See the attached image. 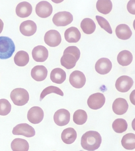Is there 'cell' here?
<instances>
[{"instance_id": "1", "label": "cell", "mask_w": 135, "mask_h": 151, "mask_svg": "<svg viewBox=\"0 0 135 151\" xmlns=\"http://www.w3.org/2000/svg\"><path fill=\"white\" fill-rule=\"evenodd\" d=\"M102 142V137L96 131H87L82 136L81 145L82 148L88 151H94L99 148Z\"/></svg>"}, {"instance_id": "2", "label": "cell", "mask_w": 135, "mask_h": 151, "mask_svg": "<svg viewBox=\"0 0 135 151\" xmlns=\"http://www.w3.org/2000/svg\"><path fill=\"white\" fill-rule=\"evenodd\" d=\"M80 55L81 52L76 46H70L67 47L60 60L61 65L66 69H72L75 67Z\"/></svg>"}, {"instance_id": "3", "label": "cell", "mask_w": 135, "mask_h": 151, "mask_svg": "<svg viewBox=\"0 0 135 151\" xmlns=\"http://www.w3.org/2000/svg\"><path fill=\"white\" fill-rule=\"evenodd\" d=\"M15 45L12 39L6 37H0V59L11 58L15 51Z\"/></svg>"}, {"instance_id": "4", "label": "cell", "mask_w": 135, "mask_h": 151, "mask_svg": "<svg viewBox=\"0 0 135 151\" xmlns=\"http://www.w3.org/2000/svg\"><path fill=\"white\" fill-rule=\"evenodd\" d=\"M10 98L14 104L18 106L25 105L30 99V96L27 91L24 88L14 89L10 93Z\"/></svg>"}, {"instance_id": "5", "label": "cell", "mask_w": 135, "mask_h": 151, "mask_svg": "<svg viewBox=\"0 0 135 151\" xmlns=\"http://www.w3.org/2000/svg\"><path fill=\"white\" fill-rule=\"evenodd\" d=\"M73 16L68 12H60L56 14L52 18L54 25L58 27L66 26L73 21Z\"/></svg>"}, {"instance_id": "6", "label": "cell", "mask_w": 135, "mask_h": 151, "mask_svg": "<svg viewBox=\"0 0 135 151\" xmlns=\"http://www.w3.org/2000/svg\"><path fill=\"white\" fill-rule=\"evenodd\" d=\"M13 134L15 135H22L27 138L32 137L35 135V131L33 127L27 124H18L14 127Z\"/></svg>"}, {"instance_id": "7", "label": "cell", "mask_w": 135, "mask_h": 151, "mask_svg": "<svg viewBox=\"0 0 135 151\" xmlns=\"http://www.w3.org/2000/svg\"><path fill=\"white\" fill-rule=\"evenodd\" d=\"M105 102V98L103 94L97 93L90 96L87 101V104L91 109L96 110L101 109Z\"/></svg>"}, {"instance_id": "8", "label": "cell", "mask_w": 135, "mask_h": 151, "mask_svg": "<svg viewBox=\"0 0 135 151\" xmlns=\"http://www.w3.org/2000/svg\"><path fill=\"white\" fill-rule=\"evenodd\" d=\"M44 40L45 43L50 47H56L61 43V35L56 30H50L45 34Z\"/></svg>"}, {"instance_id": "9", "label": "cell", "mask_w": 135, "mask_h": 151, "mask_svg": "<svg viewBox=\"0 0 135 151\" xmlns=\"http://www.w3.org/2000/svg\"><path fill=\"white\" fill-rule=\"evenodd\" d=\"M44 117L43 109L38 106H33L28 111L27 118L30 123L37 124L41 122Z\"/></svg>"}, {"instance_id": "10", "label": "cell", "mask_w": 135, "mask_h": 151, "mask_svg": "<svg viewBox=\"0 0 135 151\" xmlns=\"http://www.w3.org/2000/svg\"><path fill=\"white\" fill-rule=\"evenodd\" d=\"M69 82L74 88L80 89L85 84V76L84 73L80 71H74L70 75Z\"/></svg>"}, {"instance_id": "11", "label": "cell", "mask_w": 135, "mask_h": 151, "mask_svg": "<svg viewBox=\"0 0 135 151\" xmlns=\"http://www.w3.org/2000/svg\"><path fill=\"white\" fill-rule=\"evenodd\" d=\"M134 84L132 78L127 76H123L118 78L116 83L115 87L117 90L122 93L129 91Z\"/></svg>"}, {"instance_id": "12", "label": "cell", "mask_w": 135, "mask_h": 151, "mask_svg": "<svg viewBox=\"0 0 135 151\" xmlns=\"http://www.w3.org/2000/svg\"><path fill=\"white\" fill-rule=\"evenodd\" d=\"M53 120L54 122L58 126H65L69 122L70 113L66 109H60L55 113Z\"/></svg>"}, {"instance_id": "13", "label": "cell", "mask_w": 135, "mask_h": 151, "mask_svg": "<svg viewBox=\"0 0 135 151\" xmlns=\"http://www.w3.org/2000/svg\"><path fill=\"white\" fill-rule=\"evenodd\" d=\"M36 14L41 18H45L49 17L53 12L52 5L46 1H42L36 5Z\"/></svg>"}, {"instance_id": "14", "label": "cell", "mask_w": 135, "mask_h": 151, "mask_svg": "<svg viewBox=\"0 0 135 151\" xmlns=\"http://www.w3.org/2000/svg\"><path fill=\"white\" fill-rule=\"evenodd\" d=\"M112 68V63L109 59L102 58L97 61L95 69L99 74L105 75L109 73Z\"/></svg>"}, {"instance_id": "15", "label": "cell", "mask_w": 135, "mask_h": 151, "mask_svg": "<svg viewBox=\"0 0 135 151\" xmlns=\"http://www.w3.org/2000/svg\"><path fill=\"white\" fill-rule=\"evenodd\" d=\"M32 55L33 60L36 62H43L48 58V52L45 46L39 45L33 48Z\"/></svg>"}, {"instance_id": "16", "label": "cell", "mask_w": 135, "mask_h": 151, "mask_svg": "<svg viewBox=\"0 0 135 151\" xmlns=\"http://www.w3.org/2000/svg\"><path fill=\"white\" fill-rule=\"evenodd\" d=\"M37 30V25L32 20H27L23 22L19 27L21 33L27 37L33 35L35 33Z\"/></svg>"}, {"instance_id": "17", "label": "cell", "mask_w": 135, "mask_h": 151, "mask_svg": "<svg viewBox=\"0 0 135 151\" xmlns=\"http://www.w3.org/2000/svg\"><path fill=\"white\" fill-rule=\"evenodd\" d=\"M129 104L126 100L124 99L117 98L113 103V111L116 114L122 115L127 111L129 109Z\"/></svg>"}, {"instance_id": "18", "label": "cell", "mask_w": 135, "mask_h": 151, "mask_svg": "<svg viewBox=\"0 0 135 151\" xmlns=\"http://www.w3.org/2000/svg\"><path fill=\"white\" fill-rule=\"evenodd\" d=\"M47 75L48 70L45 66H36L31 70V77L37 82L44 81L47 77Z\"/></svg>"}, {"instance_id": "19", "label": "cell", "mask_w": 135, "mask_h": 151, "mask_svg": "<svg viewBox=\"0 0 135 151\" xmlns=\"http://www.w3.org/2000/svg\"><path fill=\"white\" fill-rule=\"evenodd\" d=\"M32 6L27 2H21L16 6V12L18 17L25 18L29 17L32 12Z\"/></svg>"}, {"instance_id": "20", "label": "cell", "mask_w": 135, "mask_h": 151, "mask_svg": "<svg viewBox=\"0 0 135 151\" xmlns=\"http://www.w3.org/2000/svg\"><path fill=\"white\" fill-rule=\"evenodd\" d=\"M65 39L69 43L78 42L81 38V33L77 28L72 27L67 29L64 33Z\"/></svg>"}, {"instance_id": "21", "label": "cell", "mask_w": 135, "mask_h": 151, "mask_svg": "<svg viewBox=\"0 0 135 151\" xmlns=\"http://www.w3.org/2000/svg\"><path fill=\"white\" fill-rule=\"evenodd\" d=\"M115 33L118 39L123 40L130 39L132 34V31L130 27L125 24L118 25L115 30Z\"/></svg>"}, {"instance_id": "22", "label": "cell", "mask_w": 135, "mask_h": 151, "mask_svg": "<svg viewBox=\"0 0 135 151\" xmlns=\"http://www.w3.org/2000/svg\"><path fill=\"white\" fill-rule=\"evenodd\" d=\"M50 78L51 81L57 84H61L66 78V72L61 68H54L51 72Z\"/></svg>"}, {"instance_id": "23", "label": "cell", "mask_w": 135, "mask_h": 151, "mask_svg": "<svg viewBox=\"0 0 135 151\" xmlns=\"http://www.w3.org/2000/svg\"><path fill=\"white\" fill-rule=\"evenodd\" d=\"M61 138L63 142L67 145L73 143L77 138L76 131L71 127L65 129L61 133Z\"/></svg>"}, {"instance_id": "24", "label": "cell", "mask_w": 135, "mask_h": 151, "mask_svg": "<svg viewBox=\"0 0 135 151\" xmlns=\"http://www.w3.org/2000/svg\"><path fill=\"white\" fill-rule=\"evenodd\" d=\"M11 147L13 151H28L30 146L26 140L17 138L12 142Z\"/></svg>"}, {"instance_id": "25", "label": "cell", "mask_w": 135, "mask_h": 151, "mask_svg": "<svg viewBox=\"0 0 135 151\" xmlns=\"http://www.w3.org/2000/svg\"><path fill=\"white\" fill-rule=\"evenodd\" d=\"M133 57L130 51L124 50L120 52L117 56V60L118 63L121 65H129L132 62Z\"/></svg>"}, {"instance_id": "26", "label": "cell", "mask_w": 135, "mask_h": 151, "mask_svg": "<svg viewBox=\"0 0 135 151\" xmlns=\"http://www.w3.org/2000/svg\"><path fill=\"white\" fill-rule=\"evenodd\" d=\"M30 57L27 52L24 51L17 52L14 58V61L17 66L24 67L28 63Z\"/></svg>"}, {"instance_id": "27", "label": "cell", "mask_w": 135, "mask_h": 151, "mask_svg": "<svg viewBox=\"0 0 135 151\" xmlns=\"http://www.w3.org/2000/svg\"><path fill=\"white\" fill-rule=\"evenodd\" d=\"M113 4L110 0H99L96 3V9L99 12L106 15L111 12Z\"/></svg>"}, {"instance_id": "28", "label": "cell", "mask_w": 135, "mask_h": 151, "mask_svg": "<svg viewBox=\"0 0 135 151\" xmlns=\"http://www.w3.org/2000/svg\"><path fill=\"white\" fill-rule=\"evenodd\" d=\"M81 27L84 33L90 35L95 31L96 29V25L91 19L86 18L81 22Z\"/></svg>"}, {"instance_id": "29", "label": "cell", "mask_w": 135, "mask_h": 151, "mask_svg": "<svg viewBox=\"0 0 135 151\" xmlns=\"http://www.w3.org/2000/svg\"><path fill=\"white\" fill-rule=\"evenodd\" d=\"M122 146L127 150H132L135 148V134L129 133L124 136L121 140Z\"/></svg>"}, {"instance_id": "30", "label": "cell", "mask_w": 135, "mask_h": 151, "mask_svg": "<svg viewBox=\"0 0 135 151\" xmlns=\"http://www.w3.org/2000/svg\"><path fill=\"white\" fill-rule=\"evenodd\" d=\"M128 126L126 121L122 118L115 119L112 124L113 129L118 133H122L126 131Z\"/></svg>"}, {"instance_id": "31", "label": "cell", "mask_w": 135, "mask_h": 151, "mask_svg": "<svg viewBox=\"0 0 135 151\" xmlns=\"http://www.w3.org/2000/svg\"><path fill=\"white\" fill-rule=\"evenodd\" d=\"M88 116L84 110H78L76 111L73 116V122L77 125H82L87 121Z\"/></svg>"}, {"instance_id": "32", "label": "cell", "mask_w": 135, "mask_h": 151, "mask_svg": "<svg viewBox=\"0 0 135 151\" xmlns=\"http://www.w3.org/2000/svg\"><path fill=\"white\" fill-rule=\"evenodd\" d=\"M52 93L58 94L61 96H64L63 92L60 88L54 86H50L45 88L42 92L40 98V101H41L47 95Z\"/></svg>"}, {"instance_id": "33", "label": "cell", "mask_w": 135, "mask_h": 151, "mask_svg": "<svg viewBox=\"0 0 135 151\" xmlns=\"http://www.w3.org/2000/svg\"><path fill=\"white\" fill-rule=\"evenodd\" d=\"M11 104L9 101L4 99H0V115H7L11 111Z\"/></svg>"}, {"instance_id": "34", "label": "cell", "mask_w": 135, "mask_h": 151, "mask_svg": "<svg viewBox=\"0 0 135 151\" xmlns=\"http://www.w3.org/2000/svg\"><path fill=\"white\" fill-rule=\"evenodd\" d=\"M95 17L101 27L105 30L108 33L112 34L113 33L112 30L108 20H107L104 17L101 16H96Z\"/></svg>"}, {"instance_id": "35", "label": "cell", "mask_w": 135, "mask_h": 151, "mask_svg": "<svg viewBox=\"0 0 135 151\" xmlns=\"http://www.w3.org/2000/svg\"><path fill=\"white\" fill-rule=\"evenodd\" d=\"M127 9L128 11L130 14H135V1H130L127 4Z\"/></svg>"}, {"instance_id": "36", "label": "cell", "mask_w": 135, "mask_h": 151, "mask_svg": "<svg viewBox=\"0 0 135 151\" xmlns=\"http://www.w3.org/2000/svg\"><path fill=\"white\" fill-rule=\"evenodd\" d=\"M3 27H4V23L3 21L0 19V34L3 31Z\"/></svg>"}, {"instance_id": "37", "label": "cell", "mask_w": 135, "mask_h": 151, "mask_svg": "<svg viewBox=\"0 0 135 151\" xmlns=\"http://www.w3.org/2000/svg\"></svg>"}]
</instances>
